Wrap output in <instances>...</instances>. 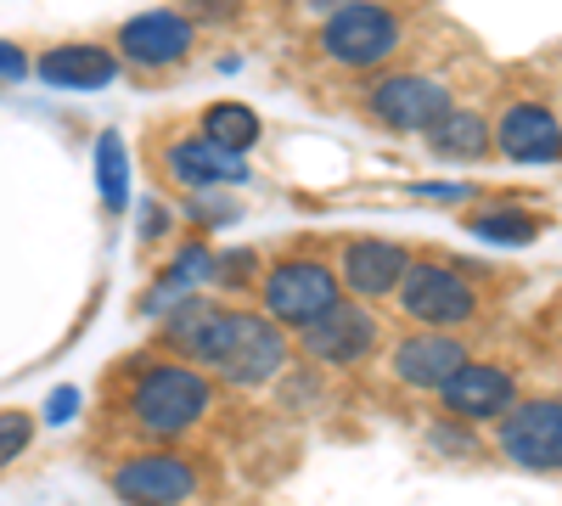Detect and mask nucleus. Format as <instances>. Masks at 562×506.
Masks as SVG:
<instances>
[{
	"instance_id": "obj_1",
	"label": "nucleus",
	"mask_w": 562,
	"mask_h": 506,
	"mask_svg": "<svg viewBox=\"0 0 562 506\" xmlns=\"http://www.w3.org/2000/svg\"><path fill=\"white\" fill-rule=\"evenodd\" d=\"M209 400H214V389L203 372H192V366H153L130 389V417L153 439H180L209 417Z\"/></svg>"
},
{
	"instance_id": "obj_2",
	"label": "nucleus",
	"mask_w": 562,
	"mask_h": 506,
	"mask_svg": "<svg viewBox=\"0 0 562 506\" xmlns=\"http://www.w3.org/2000/svg\"><path fill=\"white\" fill-rule=\"evenodd\" d=\"M400 310L411 321H428V333H439V327H461V321H473L479 315V293L450 265H411L400 276Z\"/></svg>"
},
{
	"instance_id": "obj_3",
	"label": "nucleus",
	"mask_w": 562,
	"mask_h": 506,
	"mask_svg": "<svg viewBox=\"0 0 562 506\" xmlns=\"http://www.w3.org/2000/svg\"><path fill=\"white\" fill-rule=\"evenodd\" d=\"M344 293H338V276L315 265V259H288L276 265L265 276V310L270 321H281V327H310L315 315H326Z\"/></svg>"
},
{
	"instance_id": "obj_4",
	"label": "nucleus",
	"mask_w": 562,
	"mask_h": 506,
	"mask_svg": "<svg viewBox=\"0 0 562 506\" xmlns=\"http://www.w3.org/2000/svg\"><path fill=\"white\" fill-rule=\"evenodd\" d=\"M501 456L529 473H562V400H524L501 417Z\"/></svg>"
},
{
	"instance_id": "obj_5",
	"label": "nucleus",
	"mask_w": 562,
	"mask_h": 506,
	"mask_svg": "<svg viewBox=\"0 0 562 506\" xmlns=\"http://www.w3.org/2000/svg\"><path fill=\"white\" fill-rule=\"evenodd\" d=\"M321 45H326V57H338L349 68H371V63H383L400 45V18L383 12V7L355 0V7H338L333 18H326Z\"/></svg>"
},
{
	"instance_id": "obj_6",
	"label": "nucleus",
	"mask_w": 562,
	"mask_h": 506,
	"mask_svg": "<svg viewBox=\"0 0 562 506\" xmlns=\"http://www.w3.org/2000/svg\"><path fill=\"white\" fill-rule=\"evenodd\" d=\"M299 333H304L299 338L304 355L321 360V366H355V360H366L371 349H378V321H371V310L355 304V299H338L333 310L315 315Z\"/></svg>"
},
{
	"instance_id": "obj_7",
	"label": "nucleus",
	"mask_w": 562,
	"mask_h": 506,
	"mask_svg": "<svg viewBox=\"0 0 562 506\" xmlns=\"http://www.w3.org/2000/svg\"><path fill=\"white\" fill-rule=\"evenodd\" d=\"M445 400V411L456 423H490V417H506L512 400H518V383H512L506 366H490V360H467L434 389Z\"/></svg>"
},
{
	"instance_id": "obj_8",
	"label": "nucleus",
	"mask_w": 562,
	"mask_h": 506,
	"mask_svg": "<svg viewBox=\"0 0 562 506\" xmlns=\"http://www.w3.org/2000/svg\"><path fill=\"white\" fill-rule=\"evenodd\" d=\"M371 113H378L389 130H422L428 135L445 113H450V90L439 79H422V74H394L371 90Z\"/></svg>"
},
{
	"instance_id": "obj_9",
	"label": "nucleus",
	"mask_w": 562,
	"mask_h": 506,
	"mask_svg": "<svg viewBox=\"0 0 562 506\" xmlns=\"http://www.w3.org/2000/svg\"><path fill=\"white\" fill-rule=\"evenodd\" d=\"M113 490L130 506H180L198 490V468L180 462V456H130V462L113 473Z\"/></svg>"
},
{
	"instance_id": "obj_10",
	"label": "nucleus",
	"mask_w": 562,
	"mask_h": 506,
	"mask_svg": "<svg viewBox=\"0 0 562 506\" xmlns=\"http://www.w3.org/2000/svg\"><path fill=\"white\" fill-rule=\"evenodd\" d=\"M192 23H186L180 12H140L119 29V52L140 68H169L180 63L186 52H192Z\"/></svg>"
},
{
	"instance_id": "obj_11",
	"label": "nucleus",
	"mask_w": 562,
	"mask_h": 506,
	"mask_svg": "<svg viewBox=\"0 0 562 506\" xmlns=\"http://www.w3.org/2000/svg\"><path fill=\"white\" fill-rule=\"evenodd\" d=\"M495 147L512 164H557L562 158V124H557V113H546L535 102H518V108L501 113Z\"/></svg>"
},
{
	"instance_id": "obj_12",
	"label": "nucleus",
	"mask_w": 562,
	"mask_h": 506,
	"mask_svg": "<svg viewBox=\"0 0 562 506\" xmlns=\"http://www.w3.org/2000/svg\"><path fill=\"white\" fill-rule=\"evenodd\" d=\"M411 270V254L400 243H383V237H355L344 248V282L360 293V299H389L400 288V276Z\"/></svg>"
},
{
	"instance_id": "obj_13",
	"label": "nucleus",
	"mask_w": 562,
	"mask_h": 506,
	"mask_svg": "<svg viewBox=\"0 0 562 506\" xmlns=\"http://www.w3.org/2000/svg\"><path fill=\"white\" fill-rule=\"evenodd\" d=\"M456 366H467V344L450 333H411L394 349V378L411 389H439Z\"/></svg>"
},
{
	"instance_id": "obj_14",
	"label": "nucleus",
	"mask_w": 562,
	"mask_h": 506,
	"mask_svg": "<svg viewBox=\"0 0 562 506\" xmlns=\"http://www.w3.org/2000/svg\"><path fill=\"white\" fill-rule=\"evenodd\" d=\"M169 175L180 187H225V180H248V164L237 153L203 142V135H192V142L169 147Z\"/></svg>"
},
{
	"instance_id": "obj_15",
	"label": "nucleus",
	"mask_w": 562,
	"mask_h": 506,
	"mask_svg": "<svg viewBox=\"0 0 562 506\" xmlns=\"http://www.w3.org/2000/svg\"><path fill=\"white\" fill-rule=\"evenodd\" d=\"M119 74L113 52H102V45H57V52L40 57V79L52 85H68V90H97Z\"/></svg>"
},
{
	"instance_id": "obj_16",
	"label": "nucleus",
	"mask_w": 562,
	"mask_h": 506,
	"mask_svg": "<svg viewBox=\"0 0 562 506\" xmlns=\"http://www.w3.org/2000/svg\"><path fill=\"white\" fill-rule=\"evenodd\" d=\"M281 360H288V338H281L276 321H265V327L248 338V349L225 366V383H237V389H259L265 378L281 372Z\"/></svg>"
},
{
	"instance_id": "obj_17",
	"label": "nucleus",
	"mask_w": 562,
	"mask_h": 506,
	"mask_svg": "<svg viewBox=\"0 0 562 506\" xmlns=\"http://www.w3.org/2000/svg\"><path fill=\"white\" fill-rule=\"evenodd\" d=\"M203 142H214V147H225V153L243 158V153L259 142V113L243 108V102H214V108L203 113Z\"/></svg>"
},
{
	"instance_id": "obj_18",
	"label": "nucleus",
	"mask_w": 562,
	"mask_h": 506,
	"mask_svg": "<svg viewBox=\"0 0 562 506\" xmlns=\"http://www.w3.org/2000/svg\"><path fill=\"white\" fill-rule=\"evenodd\" d=\"M428 147H434V153H445V158H479V153L490 147V130H484V119H479V113L450 108V113L428 130Z\"/></svg>"
},
{
	"instance_id": "obj_19",
	"label": "nucleus",
	"mask_w": 562,
	"mask_h": 506,
	"mask_svg": "<svg viewBox=\"0 0 562 506\" xmlns=\"http://www.w3.org/2000/svg\"><path fill=\"white\" fill-rule=\"evenodd\" d=\"M209 276H214V254L209 248H180V259L169 265V276H164V282L153 288V304H180L175 293H192L198 282H209Z\"/></svg>"
},
{
	"instance_id": "obj_20",
	"label": "nucleus",
	"mask_w": 562,
	"mask_h": 506,
	"mask_svg": "<svg viewBox=\"0 0 562 506\" xmlns=\"http://www.w3.org/2000/svg\"><path fill=\"white\" fill-rule=\"evenodd\" d=\"M97 164H102V198H108V209H124V198H130V169H124V142H119L113 130L97 142Z\"/></svg>"
},
{
	"instance_id": "obj_21",
	"label": "nucleus",
	"mask_w": 562,
	"mask_h": 506,
	"mask_svg": "<svg viewBox=\"0 0 562 506\" xmlns=\"http://www.w3.org/2000/svg\"><path fill=\"white\" fill-rule=\"evenodd\" d=\"M467 225H473V237H490V243H529L535 237V225L518 214H473Z\"/></svg>"
},
{
	"instance_id": "obj_22",
	"label": "nucleus",
	"mask_w": 562,
	"mask_h": 506,
	"mask_svg": "<svg viewBox=\"0 0 562 506\" xmlns=\"http://www.w3.org/2000/svg\"><path fill=\"white\" fill-rule=\"evenodd\" d=\"M34 439V423L23 417V411H0V468L12 462V456H23Z\"/></svg>"
},
{
	"instance_id": "obj_23",
	"label": "nucleus",
	"mask_w": 562,
	"mask_h": 506,
	"mask_svg": "<svg viewBox=\"0 0 562 506\" xmlns=\"http://www.w3.org/2000/svg\"><path fill=\"white\" fill-rule=\"evenodd\" d=\"M23 74H29V57L18 45H0V79H23Z\"/></svg>"
}]
</instances>
